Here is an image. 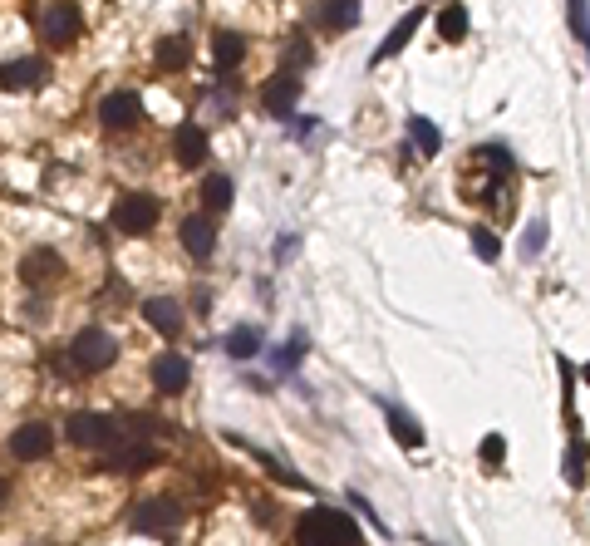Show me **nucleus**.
Wrapping results in <instances>:
<instances>
[{
  "label": "nucleus",
  "instance_id": "f257e3e1",
  "mask_svg": "<svg viewBox=\"0 0 590 546\" xmlns=\"http://www.w3.org/2000/svg\"><path fill=\"white\" fill-rule=\"evenodd\" d=\"M295 546H364V537L340 507H310L295 522Z\"/></svg>",
  "mask_w": 590,
  "mask_h": 546
},
{
  "label": "nucleus",
  "instance_id": "f03ea898",
  "mask_svg": "<svg viewBox=\"0 0 590 546\" xmlns=\"http://www.w3.org/2000/svg\"><path fill=\"white\" fill-rule=\"evenodd\" d=\"M158 463H163V448L148 443V438H138V433H123L118 443H109V448L99 453V468H104V473H148V468H158Z\"/></svg>",
  "mask_w": 590,
  "mask_h": 546
},
{
  "label": "nucleus",
  "instance_id": "7ed1b4c3",
  "mask_svg": "<svg viewBox=\"0 0 590 546\" xmlns=\"http://www.w3.org/2000/svg\"><path fill=\"white\" fill-rule=\"evenodd\" d=\"M114 360H118V340L109 330H99V325L79 330L74 345H69V364L79 374H104V369H114Z\"/></svg>",
  "mask_w": 590,
  "mask_h": 546
},
{
  "label": "nucleus",
  "instance_id": "20e7f679",
  "mask_svg": "<svg viewBox=\"0 0 590 546\" xmlns=\"http://www.w3.org/2000/svg\"><path fill=\"white\" fill-rule=\"evenodd\" d=\"M158 217H163V207H158V197H153V192H123V197L114 202V212H109L114 232H123V237L153 232V227H158Z\"/></svg>",
  "mask_w": 590,
  "mask_h": 546
},
{
  "label": "nucleus",
  "instance_id": "39448f33",
  "mask_svg": "<svg viewBox=\"0 0 590 546\" xmlns=\"http://www.w3.org/2000/svg\"><path fill=\"white\" fill-rule=\"evenodd\" d=\"M64 433H69L74 448H94V453H104V448L118 443L128 428H123V419H114V414H74Z\"/></svg>",
  "mask_w": 590,
  "mask_h": 546
},
{
  "label": "nucleus",
  "instance_id": "423d86ee",
  "mask_svg": "<svg viewBox=\"0 0 590 546\" xmlns=\"http://www.w3.org/2000/svg\"><path fill=\"white\" fill-rule=\"evenodd\" d=\"M128 527H133V532H148V537H168V532L182 527V507H177V497H148V502H133Z\"/></svg>",
  "mask_w": 590,
  "mask_h": 546
},
{
  "label": "nucleus",
  "instance_id": "0eeeda50",
  "mask_svg": "<svg viewBox=\"0 0 590 546\" xmlns=\"http://www.w3.org/2000/svg\"><path fill=\"white\" fill-rule=\"evenodd\" d=\"M40 35H45L50 45H74V40L84 35V15H79V5H69V0L45 5V10H40Z\"/></svg>",
  "mask_w": 590,
  "mask_h": 546
},
{
  "label": "nucleus",
  "instance_id": "6e6552de",
  "mask_svg": "<svg viewBox=\"0 0 590 546\" xmlns=\"http://www.w3.org/2000/svg\"><path fill=\"white\" fill-rule=\"evenodd\" d=\"M20 281H25L30 291H45V286L64 281V256H59V251H50V246L25 251V256H20Z\"/></svg>",
  "mask_w": 590,
  "mask_h": 546
},
{
  "label": "nucleus",
  "instance_id": "1a4fd4ad",
  "mask_svg": "<svg viewBox=\"0 0 590 546\" xmlns=\"http://www.w3.org/2000/svg\"><path fill=\"white\" fill-rule=\"evenodd\" d=\"M261 104H266V114H276V119H291L295 104H300V79H295L291 69L271 74V79L261 84Z\"/></svg>",
  "mask_w": 590,
  "mask_h": 546
},
{
  "label": "nucleus",
  "instance_id": "9d476101",
  "mask_svg": "<svg viewBox=\"0 0 590 546\" xmlns=\"http://www.w3.org/2000/svg\"><path fill=\"white\" fill-rule=\"evenodd\" d=\"M10 453L20 458V463H40V458H50L55 453V428L50 424H25L10 433Z\"/></svg>",
  "mask_w": 590,
  "mask_h": 546
},
{
  "label": "nucleus",
  "instance_id": "9b49d317",
  "mask_svg": "<svg viewBox=\"0 0 590 546\" xmlns=\"http://www.w3.org/2000/svg\"><path fill=\"white\" fill-rule=\"evenodd\" d=\"M99 123L104 128H138L143 123V99L133 89H114L104 104H99Z\"/></svg>",
  "mask_w": 590,
  "mask_h": 546
},
{
  "label": "nucleus",
  "instance_id": "f8f14e48",
  "mask_svg": "<svg viewBox=\"0 0 590 546\" xmlns=\"http://www.w3.org/2000/svg\"><path fill=\"white\" fill-rule=\"evenodd\" d=\"M45 79H50V64L40 60V55H25V60L0 64V84H5L10 94H20V89H40Z\"/></svg>",
  "mask_w": 590,
  "mask_h": 546
},
{
  "label": "nucleus",
  "instance_id": "ddd939ff",
  "mask_svg": "<svg viewBox=\"0 0 590 546\" xmlns=\"http://www.w3.org/2000/svg\"><path fill=\"white\" fill-rule=\"evenodd\" d=\"M173 158L182 168H202V163H207V133H202L197 123H182L173 133Z\"/></svg>",
  "mask_w": 590,
  "mask_h": 546
},
{
  "label": "nucleus",
  "instance_id": "4468645a",
  "mask_svg": "<svg viewBox=\"0 0 590 546\" xmlns=\"http://www.w3.org/2000/svg\"><path fill=\"white\" fill-rule=\"evenodd\" d=\"M187 379H192V364L182 360L177 350H168V355H158V360H153V384H158L163 394H182V389H187Z\"/></svg>",
  "mask_w": 590,
  "mask_h": 546
},
{
  "label": "nucleus",
  "instance_id": "2eb2a0df",
  "mask_svg": "<svg viewBox=\"0 0 590 546\" xmlns=\"http://www.w3.org/2000/svg\"><path fill=\"white\" fill-rule=\"evenodd\" d=\"M143 320H148L158 335H168V340H177V335H182V305L168 301V296H153V301H143Z\"/></svg>",
  "mask_w": 590,
  "mask_h": 546
},
{
  "label": "nucleus",
  "instance_id": "dca6fc26",
  "mask_svg": "<svg viewBox=\"0 0 590 546\" xmlns=\"http://www.w3.org/2000/svg\"><path fill=\"white\" fill-rule=\"evenodd\" d=\"M182 246H187V256L207 261V256L217 251V227H212V217H187V222H182Z\"/></svg>",
  "mask_w": 590,
  "mask_h": 546
},
{
  "label": "nucleus",
  "instance_id": "f3484780",
  "mask_svg": "<svg viewBox=\"0 0 590 546\" xmlns=\"http://www.w3.org/2000/svg\"><path fill=\"white\" fill-rule=\"evenodd\" d=\"M241 60H246V40L232 35V30H217V35H212V64H217V69H236Z\"/></svg>",
  "mask_w": 590,
  "mask_h": 546
},
{
  "label": "nucleus",
  "instance_id": "a211bd4d",
  "mask_svg": "<svg viewBox=\"0 0 590 546\" xmlns=\"http://www.w3.org/2000/svg\"><path fill=\"white\" fill-rule=\"evenodd\" d=\"M418 25H423V10H413V15H404V20H399V25L389 30V40H384V45L374 50V60H394V55H399V50H404V45L413 40V30H418Z\"/></svg>",
  "mask_w": 590,
  "mask_h": 546
},
{
  "label": "nucleus",
  "instance_id": "6ab92c4d",
  "mask_svg": "<svg viewBox=\"0 0 590 546\" xmlns=\"http://www.w3.org/2000/svg\"><path fill=\"white\" fill-rule=\"evenodd\" d=\"M315 20L330 25V30H350V25H359V0H325L315 10Z\"/></svg>",
  "mask_w": 590,
  "mask_h": 546
},
{
  "label": "nucleus",
  "instance_id": "aec40b11",
  "mask_svg": "<svg viewBox=\"0 0 590 546\" xmlns=\"http://www.w3.org/2000/svg\"><path fill=\"white\" fill-rule=\"evenodd\" d=\"M409 143H418V158H438L443 153V133L428 119H418V114L409 119Z\"/></svg>",
  "mask_w": 590,
  "mask_h": 546
},
{
  "label": "nucleus",
  "instance_id": "412c9836",
  "mask_svg": "<svg viewBox=\"0 0 590 546\" xmlns=\"http://www.w3.org/2000/svg\"><path fill=\"white\" fill-rule=\"evenodd\" d=\"M227 355L232 360H256L261 355V330L256 325H236L232 335H227Z\"/></svg>",
  "mask_w": 590,
  "mask_h": 546
},
{
  "label": "nucleus",
  "instance_id": "4be33fe9",
  "mask_svg": "<svg viewBox=\"0 0 590 546\" xmlns=\"http://www.w3.org/2000/svg\"><path fill=\"white\" fill-rule=\"evenodd\" d=\"M187 55H192L187 35H163V40H158V50H153L158 69H182V64H187Z\"/></svg>",
  "mask_w": 590,
  "mask_h": 546
},
{
  "label": "nucleus",
  "instance_id": "5701e85b",
  "mask_svg": "<svg viewBox=\"0 0 590 546\" xmlns=\"http://www.w3.org/2000/svg\"><path fill=\"white\" fill-rule=\"evenodd\" d=\"M566 483L571 487H586L590 478V453H586V438H571V448H566Z\"/></svg>",
  "mask_w": 590,
  "mask_h": 546
},
{
  "label": "nucleus",
  "instance_id": "b1692460",
  "mask_svg": "<svg viewBox=\"0 0 590 546\" xmlns=\"http://www.w3.org/2000/svg\"><path fill=\"white\" fill-rule=\"evenodd\" d=\"M202 207L207 212H227L232 207V178L227 173H212V178L202 182Z\"/></svg>",
  "mask_w": 590,
  "mask_h": 546
},
{
  "label": "nucleus",
  "instance_id": "393cba45",
  "mask_svg": "<svg viewBox=\"0 0 590 546\" xmlns=\"http://www.w3.org/2000/svg\"><path fill=\"white\" fill-rule=\"evenodd\" d=\"M438 30H443V40H468V10L463 5H443L438 10Z\"/></svg>",
  "mask_w": 590,
  "mask_h": 546
},
{
  "label": "nucleus",
  "instance_id": "a878e982",
  "mask_svg": "<svg viewBox=\"0 0 590 546\" xmlns=\"http://www.w3.org/2000/svg\"><path fill=\"white\" fill-rule=\"evenodd\" d=\"M389 424H394V438H399L404 448H418V443H423V428H418V419H409V414H404V409H394V404H389Z\"/></svg>",
  "mask_w": 590,
  "mask_h": 546
},
{
  "label": "nucleus",
  "instance_id": "bb28decb",
  "mask_svg": "<svg viewBox=\"0 0 590 546\" xmlns=\"http://www.w3.org/2000/svg\"><path fill=\"white\" fill-rule=\"evenodd\" d=\"M472 251H477L482 261H497V256H502V242H497V232H487V227H472Z\"/></svg>",
  "mask_w": 590,
  "mask_h": 546
},
{
  "label": "nucleus",
  "instance_id": "cd10ccee",
  "mask_svg": "<svg viewBox=\"0 0 590 546\" xmlns=\"http://www.w3.org/2000/svg\"><path fill=\"white\" fill-rule=\"evenodd\" d=\"M477 158H482L487 168H497L502 178L512 173V158H507V148H497V143H482V148H477Z\"/></svg>",
  "mask_w": 590,
  "mask_h": 546
},
{
  "label": "nucleus",
  "instance_id": "c85d7f7f",
  "mask_svg": "<svg viewBox=\"0 0 590 546\" xmlns=\"http://www.w3.org/2000/svg\"><path fill=\"white\" fill-rule=\"evenodd\" d=\"M477 453H482V463H487V468H497V463L507 458V438H502V433H487Z\"/></svg>",
  "mask_w": 590,
  "mask_h": 546
},
{
  "label": "nucleus",
  "instance_id": "c756f323",
  "mask_svg": "<svg viewBox=\"0 0 590 546\" xmlns=\"http://www.w3.org/2000/svg\"><path fill=\"white\" fill-rule=\"evenodd\" d=\"M571 30H576L581 45H590V5L586 0H571Z\"/></svg>",
  "mask_w": 590,
  "mask_h": 546
},
{
  "label": "nucleus",
  "instance_id": "7c9ffc66",
  "mask_svg": "<svg viewBox=\"0 0 590 546\" xmlns=\"http://www.w3.org/2000/svg\"><path fill=\"white\" fill-rule=\"evenodd\" d=\"M541 246H546V227H541V222H531L527 227V237H522V256H541Z\"/></svg>",
  "mask_w": 590,
  "mask_h": 546
},
{
  "label": "nucleus",
  "instance_id": "2f4dec72",
  "mask_svg": "<svg viewBox=\"0 0 590 546\" xmlns=\"http://www.w3.org/2000/svg\"><path fill=\"white\" fill-rule=\"evenodd\" d=\"M5 497H10V483H5V478H0V507H5Z\"/></svg>",
  "mask_w": 590,
  "mask_h": 546
},
{
  "label": "nucleus",
  "instance_id": "473e14b6",
  "mask_svg": "<svg viewBox=\"0 0 590 546\" xmlns=\"http://www.w3.org/2000/svg\"><path fill=\"white\" fill-rule=\"evenodd\" d=\"M581 374H586V384H590V364H586V369H581Z\"/></svg>",
  "mask_w": 590,
  "mask_h": 546
}]
</instances>
